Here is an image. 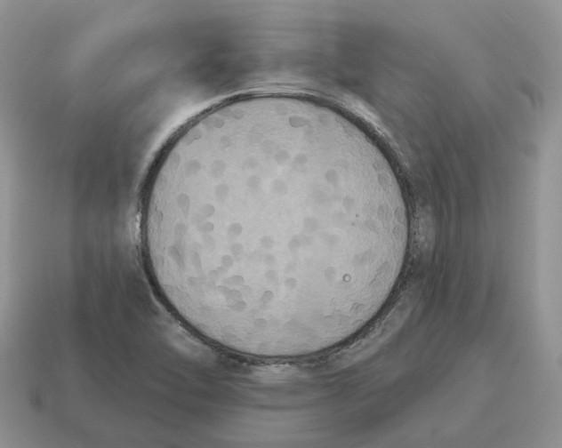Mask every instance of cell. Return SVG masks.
I'll return each mask as SVG.
<instances>
[{
	"mask_svg": "<svg viewBox=\"0 0 562 448\" xmlns=\"http://www.w3.org/2000/svg\"><path fill=\"white\" fill-rule=\"evenodd\" d=\"M150 278L187 326L223 349L294 358L346 340L402 273L410 219L375 141L317 100L220 104L169 142L149 177Z\"/></svg>",
	"mask_w": 562,
	"mask_h": 448,
	"instance_id": "6da1fadb",
	"label": "cell"
}]
</instances>
